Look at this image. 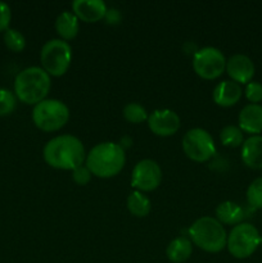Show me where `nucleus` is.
<instances>
[{
  "mask_svg": "<svg viewBox=\"0 0 262 263\" xmlns=\"http://www.w3.org/2000/svg\"><path fill=\"white\" fill-rule=\"evenodd\" d=\"M239 128L252 136L262 133V107L259 104H248L239 113Z\"/></svg>",
  "mask_w": 262,
  "mask_h": 263,
  "instance_id": "14",
  "label": "nucleus"
},
{
  "mask_svg": "<svg viewBox=\"0 0 262 263\" xmlns=\"http://www.w3.org/2000/svg\"><path fill=\"white\" fill-rule=\"evenodd\" d=\"M69 109L63 102L45 99L36 104L32 110V121L36 127L45 133L58 131L68 122Z\"/></svg>",
  "mask_w": 262,
  "mask_h": 263,
  "instance_id": "5",
  "label": "nucleus"
},
{
  "mask_svg": "<svg viewBox=\"0 0 262 263\" xmlns=\"http://www.w3.org/2000/svg\"><path fill=\"white\" fill-rule=\"evenodd\" d=\"M226 72L231 81L236 84H249L254 76V64L244 54H235L226 61Z\"/></svg>",
  "mask_w": 262,
  "mask_h": 263,
  "instance_id": "12",
  "label": "nucleus"
},
{
  "mask_svg": "<svg viewBox=\"0 0 262 263\" xmlns=\"http://www.w3.org/2000/svg\"><path fill=\"white\" fill-rule=\"evenodd\" d=\"M4 43L9 50L14 53H20L26 48V39L20 31L14 28H9L4 32Z\"/></svg>",
  "mask_w": 262,
  "mask_h": 263,
  "instance_id": "23",
  "label": "nucleus"
},
{
  "mask_svg": "<svg viewBox=\"0 0 262 263\" xmlns=\"http://www.w3.org/2000/svg\"><path fill=\"white\" fill-rule=\"evenodd\" d=\"M127 205L128 212L135 217H145L149 215L152 210V203L149 198L141 192H134L127 197Z\"/></svg>",
  "mask_w": 262,
  "mask_h": 263,
  "instance_id": "20",
  "label": "nucleus"
},
{
  "mask_svg": "<svg viewBox=\"0 0 262 263\" xmlns=\"http://www.w3.org/2000/svg\"><path fill=\"white\" fill-rule=\"evenodd\" d=\"M50 87V76L40 67L25 68L14 80V95L28 105H36L45 100Z\"/></svg>",
  "mask_w": 262,
  "mask_h": 263,
  "instance_id": "3",
  "label": "nucleus"
},
{
  "mask_svg": "<svg viewBox=\"0 0 262 263\" xmlns=\"http://www.w3.org/2000/svg\"><path fill=\"white\" fill-rule=\"evenodd\" d=\"M247 99L251 102V104H258L262 102V84L256 81H251L247 84L246 90H244Z\"/></svg>",
  "mask_w": 262,
  "mask_h": 263,
  "instance_id": "26",
  "label": "nucleus"
},
{
  "mask_svg": "<svg viewBox=\"0 0 262 263\" xmlns=\"http://www.w3.org/2000/svg\"><path fill=\"white\" fill-rule=\"evenodd\" d=\"M243 90L234 81H222L213 89V102L223 108L235 105L240 100Z\"/></svg>",
  "mask_w": 262,
  "mask_h": 263,
  "instance_id": "15",
  "label": "nucleus"
},
{
  "mask_svg": "<svg viewBox=\"0 0 262 263\" xmlns=\"http://www.w3.org/2000/svg\"><path fill=\"white\" fill-rule=\"evenodd\" d=\"M220 140L222 143V145L225 146H230V148L240 146L244 143L243 131L238 126H225L220 133Z\"/></svg>",
  "mask_w": 262,
  "mask_h": 263,
  "instance_id": "21",
  "label": "nucleus"
},
{
  "mask_svg": "<svg viewBox=\"0 0 262 263\" xmlns=\"http://www.w3.org/2000/svg\"><path fill=\"white\" fill-rule=\"evenodd\" d=\"M247 200L253 208H262V177H258L247 189Z\"/></svg>",
  "mask_w": 262,
  "mask_h": 263,
  "instance_id": "25",
  "label": "nucleus"
},
{
  "mask_svg": "<svg viewBox=\"0 0 262 263\" xmlns=\"http://www.w3.org/2000/svg\"><path fill=\"white\" fill-rule=\"evenodd\" d=\"M72 10L82 22L95 23L105 18L108 9L102 0H76L72 3Z\"/></svg>",
  "mask_w": 262,
  "mask_h": 263,
  "instance_id": "13",
  "label": "nucleus"
},
{
  "mask_svg": "<svg viewBox=\"0 0 262 263\" xmlns=\"http://www.w3.org/2000/svg\"><path fill=\"white\" fill-rule=\"evenodd\" d=\"M182 151L188 158L203 163L215 156L216 145L208 131L203 128H192L182 138Z\"/></svg>",
  "mask_w": 262,
  "mask_h": 263,
  "instance_id": "8",
  "label": "nucleus"
},
{
  "mask_svg": "<svg viewBox=\"0 0 262 263\" xmlns=\"http://www.w3.org/2000/svg\"><path fill=\"white\" fill-rule=\"evenodd\" d=\"M105 18H107L108 23H117L120 21V13L116 9L107 10V14H105Z\"/></svg>",
  "mask_w": 262,
  "mask_h": 263,
  "instance_id": "29",
  "label": "nucleus"
},
{
  "mask_svg": "<svg viewBox=\"0 0 262 263\" xmlns=\"http://www.w3.org/2000/svg\"><path fill=\"white\" fill-rule=\"evenodd\" d=\"M193 253V244L188 238L180 236L174 239L171 243L167 246L166 256L170 262L172 263H182L190 258Z\"/></svg>",
  "mask_w": 262,
  "mask_h": 263,
  "instance_id": "19",
  "label": "nucleus"
},
{
  "mask_svg": "<svg viewBox=\"0 0 262 263\" xmlns=\"http://www.w3.org/2000/svg\"><path fill=\"white\" fill-rule=\"evenodd\" d=\"M161 181L162 170L156 161L143 159L134 167L131 175V186L135 187L136 192H153L161 185Z\"/></svg>",
  "mask_w": 262,
  "mask_h": 263,
  "instance_id": "10",
  "label": "nucleus"
},
{
  "mask_svg": "<svg viewBox=\"0 0 262 263\" xmlns=\"http://www.w3.org/2000/svg\"><path fill=\"white\" fill-rule=\"evenodd\" d=\"M10 20H12V12L7 3L0 2V32L9 30Z\"/></svg>",
  "mask_w": 262,
  "mask_h": 263,
  "instance_id": "28",
  "label": "nucleus"
},
{
  "mask_svg": "<svg viewBox=\"0 0 262 263\" xmlns=\"http://www.w3.org/2000/svg\"><path fill=\"white\" fill-rule=\"evenodd\" d=\"M86 167L91 175L109 179L122 171L126 162L125 151L116 143H100L86 156Z\"/></svg>",
  "mask_w": 262,
  "mask_h": 263,
  "instance_id": "2",
  "label": "nucleus"
},
{
  "mask_svg": "<svg viewBox=\"0 0 262 263\" xmlns=\"http://www.w3.org/2000/svg\"><path fill=\"white\" fill-rule=\"evenodd\" d=\"M216 220L220 223L225 225H239L244 218V211L236 203L226 200V202L220 203L216 208Z\"/></svg>",
  "mask_w": 262,
  "mask_h": 263,
  "instance_id": "18",
  "label": "nucleus"
},
{
  "mask_svg": "<svg viewBox=\"0 0 262 263\" xmlns=\"http://www.w3.org/2000/svg\"><path fill=\"white\" fill-rule=\"evenodd\" d=\"M193 68L195 73L204 80H215L226 69V58L221 50L212 46H205L194 53Z\"/></svg>",
  "mask_w": 262,
  "mask_h": 263,
  "instance_id": "9",
  "label": "nucleus"
},
{
  "mask_svg": "<svg viewBox=\"0 0 262 263\" xmlns=\"http://www.w3.org/2000/svg\"><path fill=\"white\" fill-rule=\"evenodd\" d=\"M46 164L57 170L73 171L86 161L84 144L73 135H59L49 140L43 151Z\"/></svg>",
  "mask_w": 262,
  "mask_h": 263,
  "instance_id": "1",
  "label": "nucleus"
},
{
  "mask_svg": "<svg viewBox=\"0 0 262 263\" xmlns=\"http://www.w3.org/2000/svg\"><path fill=\"white\" fill-rule=\"evenodd\" d=\"M17 107V97L7 89H0V117H5L14 112Z\"/></svg>",
  "mask_w": 262,
  "mask_h": 263,
  "instance_id": "24",
  "label": "nucleus"
},
{
  "mask_svg": "<svg viewBox=\"0 0 262 263\" xmlns=\"http://www.w3.org/2000/svg\"><path fill=\"white\" fill-rule=\"evenodd\" d=\"M148 127L154 135L167 138L179 131L180 117L171 109H157L148 117Z\"/></svg>",
  "mask_w": 262,
  "mask_h": 263,
  "instance_id": "11",
  "label": "nucleus"
},
{
  "mask_svg": "<svg viewBox=\"0 0 262 263\" xmlns=\"http://www.w3.org/2000/svg\"><path fill=\"white\" fill-rule=\"evenodd\" d=\"M80 30L79 18L73 14V12H62L57 17L55 31L61 40L69 41L73 40Z\"/></svg>",
  "mask_w": 262,
  "mask_h": 263,
  "instance_id": "17",
  "label": "nucleus"
},
{
  "mask_svg": "<svg viewBox=\"0 0 262 263\" xmlns=\"http://www.w3.org/2000/svg\"><path fill=\"white\" fill-rule=\"evenodd\" d=\"M43 69L49 76L61 77L68 71L72 61V49L67 41L53 39L44 44L40 53Z\"/></svg>",
  "mask_w": 262,
  "mask_h": 263,
  "instance_id": "6",
  "label": "nucleus"
},
{
  "mask_svg": "<svg viewBox=\"0 0 262 263\" xmlns=\"http://www.w3.org/2000/svg\"><path fill=\"white\" fill-rule=\"evenodd\" d=\"M241 161L249 168H262V136L254 135L244 140L241 145Z\"/></svg>",
  "mask_w": 262,
  "mask_h": 263,
  "instance_id": "16",
  "label": "nucleus"
},
{
  "mask_svg": "<svg viewBox=\"0 0 262 263\" xmlns=\"http://www.w3.org/2000/svg\"><path fill=\"white\" fill-rule=\"evenodd\" d=\"M189 236L198 248L208 253H218L228 243L222 223L213 217H200L190 226Z\"/></svg>",
  "mask_w": 262,
  "mask_h": 263,
  "instance_id": "4",
  "label": "nucleus"
},
{
  "mask_svg": "<svg viewBox=\"0 0 262 263\" xmlns=\"http://www.w3.org/2000/svg\"><path fill=\"white\" fill-rule=\"evenodd\" d=\"M72 180H73L77 185L84 186V185L89 184V181L91 180V172H90V170L87 168L86 166L82 164V166L77 167V168H74L73 171H72Z\"/></svg>",
  "mask_w": 262,
  "mask_h": 263,
  "instance_id": "27",
  "label": "nucleus"
},
{
  "mask_svg": "<svg viewBox=\"0 0 262 263\" xmlns=\"http://www.w3.org/2000/svg\"><path fill=\"white\" fill-rule=\"evenodd\" d=\"M261 243V236L258 230L253 225L247 222H241L234 226L228 236L229 252L233 257L238 259H244L251 257L256 252Z\"/></svg>",
  "mask_w": 262,
  "mask_h": 263,
  "instance_id": "7",
  "label": "nucleus"
},
{
  "mask_svg": "<svg viewBox=\"0 0 262 263\" xmlns=\"http://www.w3.org/2000/svg\"><path fill=\"white\" fill-rule=\"evenodd\" d=\"M123 117L130 123H141L144 121H148V113L143 105L138 103H128L123 108Z\"/></svg>",
  "mask_w": 262,
  "mask_h": 263,
  "instance_id": "22",
  "label": "nucleus"
}]
</instances>
